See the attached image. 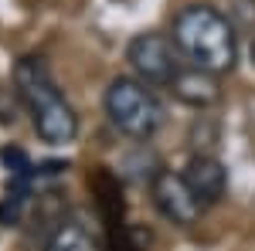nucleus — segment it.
Segmentation results:
<instances>
[{"label": "nucleus", "mask_w": 255, "mask_h": 251, "mask_svg": "<svg viewBox=\"0 0 255 251\" xmlns=\"http://www.w3.org/2000/svg\"><path fill=\"white\" fill-rule=\"evenodd\" d=\"M14 92L20 105L27 109L34 133L48 146H65L79 136V116L72 109V102L61 95L58 82L51 78L44 58L38 55H24L14 65Z\"/></svg>", "instance_id": "f257e3e1"}, {"label": "nucleus", "mask_w": 255, "mask_h": 251, "mask_svg": "<svg viewBox=\"0 0 255 251\" xmlns=\"http://www.w3.org/2000/svg\"><path fill=\"white\" fill-rule=\"evenodd\" d=\"M174 44L201 72L228 75L238 61V34L228 14L211 3H191L174 17Z\"/></svg>", "instance_id": "f03ea898"}, {"label": "nucleus", "mask_w": 255, "mask_h": 251, "mask_svg": "<svg viewBox=\"0 0 255 251\" xmlns=\"http://www.w3.org/2000/svg\"><path fill=\"white\" fill-rule=\"evenodd\" d=\"M106 116L123 136L129 139H150L163 129L167 109L153 95V88H146L139 78L119 75L106 88Z\"/></svg>", "instance_id": "7ed1b4c3"}, {"label": "nucleus", "mask_w": 255, "mask_h": 251, "mask_svg": "<svg viewBox=\"0 0 255 251\" xmlns=\"http://www.w3.org/2000/svg\"><path fill=\"white\" fill-rule=\"evenodd\" d=\"M126 61L136 72V78L143 85H170L177 78V72L184 68L177 44L170 38H163L157 31H143L126 44Z\"/></svg>", "instance_id": "20e7f679"}, {"label": "nucleus", "mask_w": 255, "mask_h": 251, "mask_svg": "<svg viewBox=\"0 0 255 251\" xmlns=\"http://www.w3.org/2000/svg\"><path fill=\"white\" fill-rule=\"evenodd\" d=\"M150 193H153V204L157 211L177 224V228H191L201 221L204 214V204L194 197V190L187 187L184 173H174V170H157L153 180H150Z\"/></svg>", "instance_id": "39448f33"}, {"label": "nucleus", "mask_w": 255, "mask_h": 251, "mask_svg": "<svg viewBox=\"0 0 255 251\" xmlns=\"http://www.w3.org/2000/svg\"><path fill=\"white\" fill-rule=\"evenodd\" d=\"M184 180H187V187L194 190V197L204 207L218 204V200L228 193V170H225V163L215 160V156H208V153L194 156V160L187 163Z\"/></svg>", "instance_id": "423d86ee"}, {"label": "nucleus", "mask_w": 255, "mask_h": 251, "mask_svg": "<svg viewBox=\"0 0 255 251\" xmlns=\"http://www.w3.org/2000/svg\"><path fill=\"white\" fill-rule=\"evenodd\" d=\"M170 92H174L177 102H184V105H194V109H208V105H215L218 98H221V88H218V75L211 72H201V68H180L177 78L167 85Z\"/></svg>", "instance_id": "0eeeda50"}, {"label": "nucleus", "mask_w": 255, "mask_h": 251, "mask_svg": "<svg viewBox=\"0 0 255 251\" xmlns=\"http://www.w3.org/2000/svg\"><path fill=\"white\" fill-rule=\"evenodd\" d=\"M44 251H106L99 245V238L82 221L75 217H61L55 231L44 238Z\"/></svg>", "instance_id": "6e6552de"}, {"label": "nucleus", "mask_w": 255, "mask_h": 251, "mask_svg": "<svg viewBox=\"0 0 255 251\" xmlns=\"http://www.w3.org/2000/svg\"><path fill=\"white\" fill-rule=\"evenodd\" d=\"M0 163H3V170H7V180H17V183H38V176H34V163H31V156L24 153L20 146H3V150H0Z\"/></svg>", "instance_id": "1a4fd4ad"}, {"label": "nucleus", "mask_w": 255, "mask_h": 251, "mask_svg": "<svg viewBox=\"0 0 255 251\" xmlns=\"http://www.w3.org/2000/svg\"><path fill=\"white\" fill-rule=\"evenodd\" d=\"M228 14H232L242 27H252L255 24V0H235V3L228 7Z\"/></svg>", "instance_id": "9d476101"}, {"label": "nucleus", "mask_w": 255, "mask_h": 251, "mask_svg": "<svg viewBox=\"0 0 255 251\" xmlns=\"http://www.w3.org/2000/svg\"><path fill=\"white\" fill-rule=\"evenodd\" d=\"M252 65H255V44H252Z\"/></svg>", "instance_id": "9b49d317"}]
</instances>
